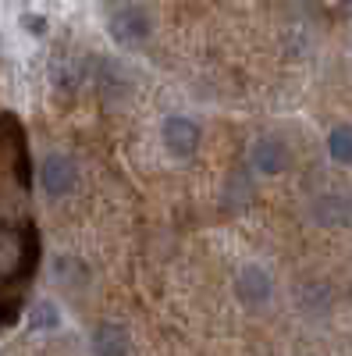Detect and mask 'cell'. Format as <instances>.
Returning a JSON list of instances; mask_svg holds the SVG:
<instances>
[{
	"mask_svg": "<svg viewBox=\"0 0 352 356\" xmlns=\"http://www.w3.org/2000/svg\"><path fill=\"white\" fill-rule=\"evenodd\" d=\"M107 29H110L114 43H121V47H139V43H146V36L153 33V22H150V15H146L142 8L132 4V8L114 11L110 22H107Z\"/></svg>",
	"mask_w": 352,
	"mask_h": 356,
	"instance_id": "1",
	"label": "cell"
},
{
	"mask_svg": "<svg viewBox=\"0 0 352 356\" xmlns=\"http://www.w3.org/2000/svg\"><path fill=\"white\" fill-rule=\"evenodd\" d=\"M271 292H274L271 275L256 264L242 267V271L235 275V296H239V303H246V307H263L271 300Z\"/></svg>",
	"mask_w": 352,
	"mask_h": 356,
	"instance_id": "2",
	"label": "cell"
},
{
	"mask_svg": "<svg viewBox=\"0 0 352 356\" xmlns=\"http://www.w3.org/2000/svg\"><path fill=\"white\" fill-rule=\"evenodd\" d=\"M249 161H253V168L260 175H281L288 168L292 154H288V146H285L281 136H260L253 143V150H249Z\"/></svg>",
	"mask_w": 352,
	"mask_h": 356,
	"instance_id": "3",
	"label": "cell"
},
{
	"mask_svg": "<svg viewBox=\"0 0 352 356\" xmlns=\"http://www.w3.org/2000/svg\"><path fill=\"white\" fill-rule=\"evenodd\" d=\"M199 125L192 122V118H167L164 122V146L174 154V157H182L189 161L196 150H199Z\"/></svg>",
	"mask_w": 352,
	"mask_h": 356,
	"instance_id": "4",
	"label": "cell"
},
{
	"mask_svg": "<svg viewBox=\"0 0 352 356\" xmlns=\"http://www.w3.org/2000/svg\"><path fill=\"white\" fill-rule=\"evenodd\" d=\"M40 178H43V189H47L50 196H68V193L78 186V164H75L72 157L53 154V157L43 161Z\"/></svg>",
	"mask_w": 352,
	"mask_h": 356,
	"instance_id": "5",
	"label": "cell"
},
{
	"mask_svg": "<svg viewBox=\"0 0 352 356\" xmlns=\"http://www.w3.org/2000/svg\"><path fill=\"white\" fill-rule=\"evenodd\" d=\"M90 346H93V356H128L132 353V339L121 324L114 321H100L93 335H90Z\"/></svg>",
	"mask_w": 352,
	"mask_h": 356,
	"instance_id": "6",
	"label": "cell"
},
{
	"mask_svg": "<svg viewBox=\"0 0 352 356\" xmlns=\"http://www.w3.org/2000/svg\"><path fill=\"white\" fill-rule=\"evenodd\" d=\"M313 221L324 228H345L352 221V203L338 193H324L313 200Z\"/></svg>",
	"mask_w": 352,
	"mask_h": 356,
	"instance_id": "7",
	"label": "cell"
},
{
	"mask_svg": "<svg viewBox=\"0 0 352 356\" xmlns=\"http://www.w3.org/2000/svg\"><path fill=\"white\" fill-rule=\"evenodd\" d=\"M28 328H33V332H53V328H61V310H57L50 300L33 303V310H28Z\"/></svg>",
	"mask_w": 352,
	"mask_h": 356,
	"instance_id": "8",
	"label": "cell"
},
{
	"mask_svg": "<svg viewBox=\"0 0 352 356\" xmlns=\"http://www.w3.org/2000/svg\"><path fill=\"white\" fill-rule=\"evenodd\" d=\"M328 154L338 164H352V125H338L328 136Z\"/></svg>",
	"mask_w": 352,
	"mask_h": 356,
	"instance_id": "9",
	"label": "cell"
},
{
	"mask_svg": "<svg viewBox=\"0 0 352 356\" xmlns=\"http://www.w3.org/2000/svg\"><path fill=\"white\" fill-rule=\"evenodd\" d=\"M22 25L28 29V33H43V29H47V22H43L40 15H25V18H22Z\"/></svg>",
	"mask_w": 352,
	"mask_h": 356,
	"instance_id": "10",
	"label": "cell"
},
{
	"mask_svg": "<svg viewBox=\"0 0 352 356\" xmlns=\"http://www.w3.org/2000/svg\"><path fill=\"white\" fill-rule=\"evenodd\" d=\"M342 15H345V18H352V0H345V4H342Z\"/></svg>",
	"mask_w": 352,
	"mask_h": 356,
	"instance_id": "11",
	"label": "cell"
}]
</instances>
